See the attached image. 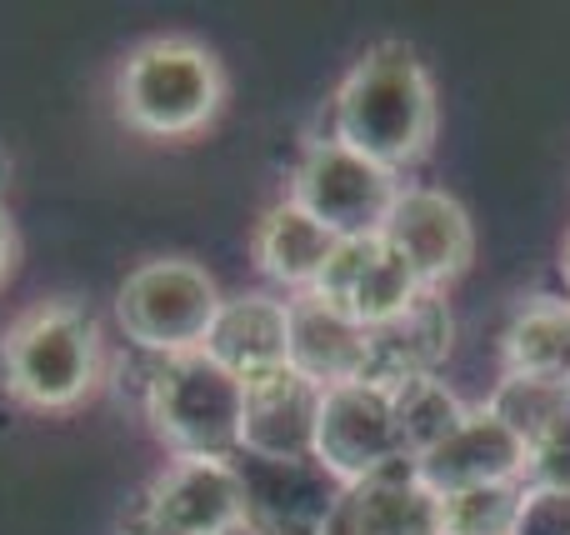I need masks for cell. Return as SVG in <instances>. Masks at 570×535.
<instances>
[{
    "instance_id": "4316f807",
    "label": "cell",
    "mask_w": 570,
    "mask_h": 535,
    "mask_svg": "<svg viewBox=\"0 0 570 535\" xmlns=\"http://www.w3.org/2000/svg\"><path fill=\"white\" fill-rule=\"evenodd\" d=\"M10 180V160H6V150H0V186Z\"/></svg>"
},
{
    "instance_id": "8fae6325",
    "label": "cell",
    "mask_w": 570,
    "mask_h": 535,
    "mask_svg": "<svg viewBox=\"0 0 570 535\" xmlns=\"http://www.w3.org/2000/svg\"><path fill=\"white\" fill-rule=\"evenodd\" d=\"M140 511L176 535H230L246 526V496L230 460H170L150 480Z\"/></svg>"
},
{
    "instance_id": "7a4b0ae2",
    "label": "cell",
    "mask_w": 570,
    "mask_h": 535,
    "mask_svg": "<svg viewBox=\"0 0 570 535\" xmlns=\"http://www.w3.org/2000/svg\"><path fill=\"white\" fill-rule=\"evenodd\" d=\"M226 106V70L216 50L190 36L140 40L116 70V110L136 136H200Z\"/></svg>"
},
{
    "instance_id": "7402d4cb",
    "label": "cell",
    "mask_w": 570,
    "mask_h": 535,
    "mask_svg": "<svg viewBox=\"0 0 570 535\" xmlns=\"http://www.w3.org/2000/svg\"><path fill=\"white\" fill-rule=\"evenodd\" d=\"M521 501H525V480L451 491V496H441V535H515Z\"/></svg>"
},
{
    "instance_id": "9c48e42d",
    "label": "cell",
    "mask_w": 570,
    "mask_h": 535,
    "mask_svg": "<svg viewBox=\"0 0 570 535\" xmlns=\"http://www.w3.org/2000/svg\"><path fill=\"white\" fill-rule=\"evenodd\" d=\"M381 236L405 256V266L415 270L421 290H435V296H441V286H451L475 256V226H471V216H465V206L431 186H405L401 196H395L391 216H385Z\"/></svg>"
},
{
    "instance_id": "9a60e30c",
    "label": "cell",
    "mask_w": 570,
    "mask_h": 535,
    "mask_svg": "<svg viewBox=\"0 0 570 535\" xmlns=\"http://www.w3.org/2000/svg\"><path fill=\"white\" fill-rule=\"evenodd\" d=\"M371 330L355 326L345 310L325 306L321 296H291V350L285 366L301 370L311 386L331 390L345 380H365Z\"/></svg>"
},
{
    "instance_id": "277c9868",
    "label": "cell",
    "mask_w": 570,
    "mask_h": 535,
    "mask_svg": "<svg viewBox=\"0 0 570 535\" xmlns=\"http://www.w3.org/2000/svg\"><path fill=\"white\" fill-rule=\"evenodd\" d=\"M6 386L30 410H70L100 386L96 320L70 300L36 306L6 330Z\"/></svg>"
},
{
    "instance_id": "d6986e66",
    "label": "cell",
    "mask_w": 570,
    "mask_h": 535,
    "mask_svg": "<svg viewBox=\"0 0 570 535\" xmlns=\"http://www.w3.org/2000/svg\"><path fill=\"white\" fill-rule=\"evenodd\" d=\"M505 376H531L570 386V306L566 300H535L505 326L501 336Z\"/></svg>"
},
{
    "instance_id": "e0dca14e",
    "label": "cell",
    "mask_w": 570,
    "mask_h": 535,
    "mask_svg": "<svg viewBox=\"0 0 570 535\" xmlns=\"http://www.w3.org/2000/svg\"><path fill=\"white\" fill-rule=\"evenodd\" d=\"M451 310L435 290H425L411 310L371 330V360H365V380L395 390L415 376H435V366L451 350Z\"/></svg>"
},
{
    "instance_id": "d4e9b609",
    "label": "cell",
    "mask_w": 570,
    "mask_h": 535,
    "mask_svg": "<svg viewBox=\"0 0 570 535\" xmlns=\"http://www.w3.org/2000/svg\"><path fill=\"white\" fill-rule=\"evenodd\" d=\"M16 226H10V216L0 210V286H6V276L16 270Z\"/></svg>"
},
{
    "instance_id": "cb8c5ba5",
    "label": "cell",
    "mask_w": 570,
    "mask_h": 535,
    "mask_svg": "<svg viewBox=\"0 0 570 535\" xmlns=\"http://www.w3.org/2000/svg\"><path fill=\"white\" fill-rule=\"evenodd\" d=\"M515 535H570V491H531L525 486Z\"/></svg>"
},
{
    "instance_id": "6da1fadb",
    "label": "cell",
    "mask_w": 570,
    "mask_h": 535,
    "mask_svg": "<svg viewBox=\"0 0 570 535\" xmlns=\"http://www.w3.org/2000/svg\"><path fill=\"white\" fill-rule=\"evenodd\" d=\"M335 140L385 170H405L435 140V86L411 46L385 40L371 46L351 70L331 106Z\"/></svg>"
},
{
    "instance_id": "4fadbf2b",
    "label": "cell",
    "mask_w": 570,
    "mask_h": 535,
    "mask_svg": "<svg viewBox=\"0 0 570 535\" xmlns=\"http://www.w3.org/2000/svg\"><path fill=\"white\" fill-rule=\"evenodd\" d=\"M415 476L435 496H451L465 486H495V480H525V446L505 420H495L485 406H471L441 446L415 460Z\"/></svg>"
},
{
    "instance_id": "ac0fdd59",
    "label": "cell",
    "mask_w": 570,
    "mask_h": 535,
    "mask_svg": "<svg viewBox=\"0 0 570 535\" xmlns=\"http://www.w3.org/2000/svg\"><path fill=\"white\" fill-rule=\"evenodd\" d=\"M335 246H341V240H335L315 216H305L291 196L276 200V206L256 220V236H250L261 276L276 280L285 290H295V296L315 290V280H321L325 266H331Z\"/></svg>"
},
{
    "instance_id": "44dd1931",
    "label": "cell",
    "mask_w": 570,
    "mask_h": 535,
    "mask_svg": "<svg viewBox=\"0 0 570 535\" xmlns=\"http://www.w3.org/2000/svg\"><path fill=\"white\" fill-rule=\"evenodd\" d=\"M485 410L495 420H505L515 430V440L531 450L535 440H546L570 416V386H551V380H531V376H501Z\"/></svg>"
},
{
    "instance_id": "484cf974",
    "label": "cell",
    "mask_w": 570,
    "mask_h": 535,
    "mask_svg": "<svg viewBox=\"0 0 570 535\" xmlns=\"http://www.w3.org/2000/svg\"><path fill=\"white\" fill-rule=\"evenodd\" d=\"M126 535H176V531H166V526H156V521L146 516V511H136V516L126 521Z\"/></svg>"
},
{
    "instance_id": "3957f363",
    "label": "cell",
    "mask_w": 570,
    "mask_h": 535,
    "mask_svg": "<svg viewBox=\"0 0 570 535\" xmlns=\"http://www.w3.org/2000/svg\"><path fill=\"white\" fill-rule=\"evenodd\" d=\"M146 416L176 460H236L246 386L206 350L166 356L146 380Z\"/></svg>"
},
{
    "instance_id": "5bb4252c",
    "label": "cell",
    "mask_w": 570,
    "mask_h": 535,
    "mask_svg": "<svg viewBox=\"0 0 570 535\" xmlns=\"http://www.w3.org/2000/svg\"><path fill=\"white\" fill-rule=\"evenodd\" d=\"M321 535H441V496L415 476V460L345 486Z\"/></svg>"
},
{
    "instance_id": "8992f818",
    "label": "cell",
    "mask_w": 570,
    "mask_h": 535,
    "mask_svg": "<svg viewBox=\"0 0 570 535\" xmlns=\"http://www.w3.org/2000/svg\"><path fill=\"white\" fill-rule=\"evenodd\" d=\"M395 196V170L375 166V160L355 156L351 146H341L335 136L311 140L291 176V200L315 216L335 240L355 236H381L385 216H391Z\"/></svg>"
},
{
    "instance_id": "83f0119b",
    "label": "cell",
    "mask_w": 570,
    "mask_h": 535,
    "mask_svg": "<svg viewBox=\"0 0 570 535\" xmlns=\"http://www.w3.org/2000/svg\"><path fill=\"white\" fill-rule=\"evenodd\" d=\"M561 266H566V280H570V240H566V256H561Z\"/></svg>"
},
{
    "instance_id": "ba28073f",
    "label": "cell",
    "mask_w": 570,
    "mask_h": 535,
    "mask_svg": "<svg viewBox=\"0 0 570 535\" xmlns=\"http://www.w3.org/2000/svg\"><path fill=\"white\" fill-rule=\"evenodd\" d=\"M305 296H321L325 306L345 310L355 326L375 330L385 320H395L401 310H411L425 290L415 280V270L405 266V256L385 236H355L335 246L325 276Z\"/></svg>"
},
{
    "instance_id": "30bf717a",
    "label": "cell",
    "mask_w": 570,
    "mask_h": 535,
    "mask_svg": "<svg viewBox=\"0 0 570 535\" xmlns=\"http://www.w3.org/2000/svg\"><path fill=\"white\" fill-rule=\"evenodd\" d=\"M230 466L240 476L250 535H321L341 501V486L315 460H266L240 450Z\"/></svg>"
},
{
    "instance_id": "52a82bcc",
    "label": "cell",
    "mask_w": 570,
    "mask_h": 535,
    "mask_svg": "<svg viewBox=\"0 0 570 535\" xmlns=\"http://www.w3.org/2000/svg\"><path fill=\"white\" fill-rule=\"evenodd\" d=\"M405 440L395 426L391 390L375 380H345L321 396L315 416V466L335 486H361L391 466H405Z\"/></svg>"
},
{
    "instance_id": "5b68a950",
    "label": "cell",
    "mask_w": 570,
    "mask_h": 535,
    "mask_svg": "<svg viewBox=\"0 0 570 535\" xmlns=\"http://www.w3.org/2000/svg\"><path fill=\"white\" fill-rule=\"evenodd\" d=\"M220 300L226 296L216 290L206 266H196L186 256H160L126 276V286L116 296V316L140 350H156L166 360L206 346Z\"/></svg>"
},
{
    "instance_id": "ffe728a7",
    "label": "cell",
    "mask_w": 570,
    "mask_h": 535,
    "mask_svg": "<svg viewBox=\"0 0 570 535\" xmlns=\"http://www.w3.org/2000/svg\"><path fill=\"white\" fill-rule=\"evenodd\" d=\"M391 406H395V426H401L405 456L411 460H421L425 450L441 446L465 420V410H471L441 376H415V380H405V386H395Z\"/></svg>"
},
{
    "instance_id": "7c38bea8",
    "label": "cell",
    "mask_w": 570,
    "mask_h": 535,
    "mask_svg": "<svg viewBox=\"0 0 570 535\" xmlns=\"http://www.w3.org/2000/svg\"><path fill=\"white\" fill-rule=\"evenodd\" d=\"M246 386V420H240V450L266 460H315V416H321V386L291 366L240 380Z\"/></svg>"
},
{
    "instance_id": "603a6c76",
    "label": "cell",
    "mask_w": 570,
    "mask_h": 535,
    "mask_svg": "<svg viewBox=\"0 0 570 535\" xmlns=\"http://www.w3.org/2000/svg\"><path fill=\"white\" fill-rule=\"evenodd\" d=\"M525 486L531 491H570V416L525 450Z\"/></svg>"
},
{
    "instance_id": "2e32d148",
    "label": "cell",
    "mask_w": 570,
    "mask_h": 535,
    "mask_svg": "<svg viewBox=\"0 0 570 535\" xmlns=\"http://www.w3.org/2000/svg\"><path fill=\"white\" fill-rule=\"evenodd\" d=\"M200 350L240 380L285 366V350H291V300H281V296L220 300L216 326H210Z\"/></svg>"
}]
</instances>
